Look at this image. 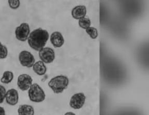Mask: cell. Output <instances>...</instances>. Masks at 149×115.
I'll return each instance as SVG.
<instances>
[{"label":"cell","instance_id":"cell-1","mask_svg":"<svg viewBox=\"0 0 149 115\" xmlns=\"http://www.w3.org/2000/svg\"><path fill=\"white\" fill-rule=\"evenodd\" d=\"M49 38V33L47 31L38 28L30 33L28 38V44L33 49L40 51L44 48Z\"/></svg>","mask_w":149,"mask_h":115},{"label":"cell","instance_id":"cell-2","mask_svg":"<svg viewBox=\"0 0 149 115\" xmlns=\"http://www.w3.org/2000/svg\"><path fill=\"white\" fill-rule=\"evenodd\" d=\"M69 79L64 75H58L51 78L48 82L49 86L52 91L56 94L62 93L68 88Z\"/></svg>","mask_w":149,"mask_h":115},{"label":"cell","instance_id":"cell-3","mask_svg":"<svg viewBox=\"0 0 149 115\" xmlns=\"http://www.w3.org/2000/svg\"><path fill=\"white\" fill-rule=\"evenodd\" d=\"M28 95L30 100L35 103L42 102L46 98V94L44 90L36 83L32 84L28 90Z\"/></svg>","mask_w":149,"mask_h":115},{"label":"cell","instance_id":"cell-4","mask_svg":"<svg viewBox=\"0 0 149 115\" xmlns=\"http://www.w3.org/2000/svg\"><path fill=\"white\" fill-rule=\"evenodd\" d=\"M19 61L23 67L31 68H32L33 66L35 63V59L30 52L23 50L19 54Z\"/></svg>","mask_w":149,"mask_h":115},{"label":"cell","instance_id":"cell-5","mask_svg":"<svg viewBox=\"0 0 149 115\" xmlns=\"http://www.w3.org/2000/svg\"><path fill=\"white\" fill-rule=\"evenodd\" d=\"M15 33L18 40L21 42H25L28 40L30 33V26L27 23H22L20 26L17 27Z\"/></svg>","mask_w":149,"mask_h":115},{"label":"cell","instance_id":"cell-6","mask_svg":"<svg viewBox=\"0 0 149 115\" xmlns=\"http://www.w3.org/2000/svg\"><path fill=\"white\" fill-rule=\"evenodd\" d=\"M39 57L44 63L49 64L53 62L55 59V52L50 47H44L39 51Z\"/></svg>","mask_w":149,"mask_h":115},{"label":"cell","instance_id":"cell-7","mask_svg":"<svg viewBox=\"0 0 149 115\" xmlns=\"http://www.w3.org/2000/svg\"><path fill=\"white\" fill-rule=\"evenodd\" d=\"M33 79L30 75L23 74L19 75L17 79V86L21 91H25L29 89L32 85Z\"/></svg>","mask_w":149,"mask_h":115},{"label":"cell","instance_id":"cell-8","mask_svg":"<svg viewBox=\"0 0 149 115\" xmlns=\"http://www.w3.org/2000/svg\"><path fill=\"white\" fill-rule=\"evenodd\" d=\"M86 97L83 93H77L74 94L70 98V105L74 109L81 108L85 103Z\"/></svg>","mask_w":149,"mask_h":115},{"label":"cell","instance_id":"cell-9","mask_svg":"<svg viewBox=\"0 0 149 115\" xmlns=\"http://www.w3.org/2000/svg\"><path fill=\"white\" fill-rule=\"evenodd\" d=\"M18 92L14 88L8 90L5 95V101L8 105L10 106H15L18 103Z\"/></svg>","mask_w":149,"mask_h":115},{"label":"cell","instance_id":"cell-10","mask_svg":"<svg viewBox=\"0 0 149 115\" xmlns=\"http://www.w3.org/2000/svg\"><path fill=\"white\" fill-rule=\"evenodd\" d=\"M50 42L55 48H60L64 44V38L60 32H54L50 36Z\"/></svg>","mask_w":149,"mask_h":115},{"label":"cell","instance_id":"cell-11","mask_svg":"<svg viewBox=\"0 0 149 115\" xmlns=\"http://www.w3.org/2000/svg\"><path fill=\"white\" fill-rule=\"evenodd\" d=\"M86 7L84 5H78L74 7L72 10V17L76 19H80L84 18L86 15Z\"/></svg>","mask_w":149,"mask_h":115},{"label":"cell","instance_id":"cell-12","mask_svg":"<svg viewBox=\"0 0 149 115\" xmlns=\"http://www.w3.org/2000/svg\"><path fill=\"white\" fill-rule=\"evenodd\" d=\"M32 68L33 71L39 76L44 75L46 73V66L42 61H38L35 62Z\"/></svg>","mask_w":149,"mask_h":115},{"label":"cell","instance_id":"cell-13","mask_svg":"<svg viewBox=\"0 0 149 115\" xmlns=\"http://www.w3.org/2000/svg\"><path fill=\"white\" fill-rule=\"evenodd\" d=\"M18 115H34V109L32 106L27 104L21 105L18 108Z\"/></svg>","mask_w":149,"mask_h":115},{"label":"cell","instance_id":"cell-14","mask_svg":"<svg viewBox=\"0 0 149 115\" xmlns=\"http://www.w3.org/2000/svg\"><path fill=\"white\" fill-rule=\"evenodd\" d=\"M14 77V73L13 72L10 70L5 71L1 78V82L4 84H9L13 81Z\"/></svg>","mask_w":149,"mask_h":115},{"label":"cell","instance_id":"cell-15","mask_svg":"<svg viewBox=\"0 0 149 115\" xmlns=\"http://www.w3.org/2000/svg\"><path fill=\"white\" fill-rule=\"evenodd\" d=\"M78 24L81 28L86 30V29L88 28L91 26V21L89 18L84 17L82 19H79Z\"/></svg>","mask_w":149,"mask_h":115},{"label":"cell","instance_id":"cell-16","mask_svg":"<svg viewBox=\"0 0 149 115\" xmlns=\"http://www.w3.org/2000/svg\"><path fill=\"white\" fill-rule=\"evenodd\" d=\"M86 33L90 35V38L92 39H96L97 38L98 31L94 27L90 26L86 30Z\"/></svg>","mask_w":149,"mask_h":115},{"label":"cell","instance_id":"cell-17","mask_svg":"<svg viewBox=\"0 0 149 115\" xmlns=\"http://www.w3.org/2000/svg\"><path fill=\"white\" fill-rule=\"evenodd\" d=\"M8 56V49L7 47L0 42V60L6 58Z\"/></svg>","mask_w":149,"mask_h":115},{"label":"cell","instance_id":"cell-18","mask_svg":"<svg viewBox=\"0 0 149 115\" xmlns=\"http://www.w3.org/2000/svg\"><path fill=\"white\" fill-rule=\"evenodd\" d=\"M8 3L9 7L13 10L18 9L20 5V1L19 0H9Z\"/></svg>","mask_w":149,"mask_h":115},{"label":"cell","instance_id":"cell-19","mask_svg":"<svg viewBox=\"0 0 149 115\" xmlns=\"http://www.w3.org/2000/svg\"><path fill=\"white\" fill-rule=\"evenodd\" d=\"M6 93V90L4 86L0 85V104L3 103L4 101L5 95Z\"/></svg>","mask_w":149,"mask_h":115},{"label":"cell","instance_id":"cell-20","mask_svg":"<svg viewBox=\"0 0 149 115\" xmlns=\"http://www.w3.org/2000/svg\"><path fill=\"white\" fill-rule=\"evenodd\" d=\"M0 115H6L4 108L0 106Z\"/></svg>","mask_w":149,"mask_h":115},{"label":"cell","instance_id":"cell-21","mask_svg":"<svg viewBox=\"0 0 149 115\" xmlns=\"http://www.w3.org/2000/svg\"><path fill=\"white\" fill-rule=\"evenodd\" d=\"M64 115H76L74 113L72 112H68V113H65Z\"/></svg>","mask_w":149,"mask_h":115}]
</instances>
